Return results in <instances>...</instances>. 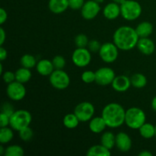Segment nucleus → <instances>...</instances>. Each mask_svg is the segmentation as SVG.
<instances>
[{"label":"nucleus","instance_id":"nucleus-46","mask_svg":"<svg viewBox=\"0 0 156 156\" xmlns=\"http://www.w3.org/2000/svg\"><path fill=\"white\" fill-rule=\"evenodd\" d=\"M94 1L97 2H98V3H101V2H103L105 0H94Z\"/></svg>","mask_w":156,"mask_h":156},{"label":"nucleus","instance_id":"nucleus-11","mask_svg":"<svg viewBox=\"0 0 156 156\" xmlns=\"http://www.w3.org/2000/svg\"><path fill=\"white\" fill-rule=\"evenodd\" d=\"M95 82L101 86L111 85L116 77L115 73L110 67H102L95 72Z\"/></svg>","mask_w":156,"mask_h":156},{"label":"nucleus","instance_id":"nucleus-28","mask_svg":"<svg viewBox=\"0 0 156 156\" xmlns=\"http://www.w3.org/2000/svg\"><path fill=\"white\" fill-rule=\"evenodd\" d=\"M20 62L22 67L27 69H32L37 66V59L34 56L30 54H24L21 56Z\"/></svg>","mask_w":156,"mask_h":156},{"label":"nucleus","instance_id":"nucleus-18","mask_svg":"<svg viewBox=\"0 0 156 156\" xmlns=\"http://www.w3.org/2000/svg\"><path fill=\"white\" fill-rule=\"evenodd\" d=\"M49 9L54 14H61L66 12L69 8V0H50Z\"/></svg>","mask_w":156,"mask_h":156},{"label":"nucleus","instance_id":"nucleus-4","mask_svg":"<svg viewBox=\"0 0 156 156\" xmlns=\"http://www.w3.org/2000/svg\"><path fill=\"white\" fill-rule=\"evenodd\" d=\"M32 121V116L29 111L26 110H18L10 117V125L9 126L15 131H20L24 128L30 126Z\"/></svg>","mask_w":156,"mask_h":156},{"label":"nucleus","instance_id":"nucleus-12","mask_svg":"<svg viewBox=\"0 0 156 156\" xmlns=\"http://www.w3.org/2000/svg\"><path fill=\"white\" fill-rule=\"evenodd\" d=\"M101 11V6L98 2L94 0H88L81 9V14L84 19L92 20L98 16Z\"/></svg>","mask_w":156,"mask_h":156},{"label":"nucleus","instance_id":"nucleus-26","mask_svg":"<svg viewBox=\"0 0 156 156\" xmlns=\"http://www.w3.org/2000/svg\"><path fill=\"white\" fill-rule=\"evenodd\" d=\"M139 131L141 136L145 139H152L155 136V126L152 123H145L139 129Z\"/></svg>","mask_w":156,"mask_h":156},{"label":"nucleus","instance_id":"nucleus-40","mask_svg":"<svg viewBox=\"0 0 156 156\" xmlns=\"http://www.w3.org/2000/svg\"><path fill=\"white\" fill-rule=\"evenodd\" d=\"M6 39V33L3 27H0V45L2 46Z\"/></svg>","mask_w":156,"mask_h":156},{"label":"nucleus","instance_id":"nucleus-1","mask_svg":"<svg viewBox=\"0 0 156 156\" xmlns=\"http://www.w3.org/2000/svg\"><path fill=\"white\" fill-rule=\"evenodd\" d=\"M139 37L135 28L130 26L118 27L113 35V41L119 50L127 51L136 47Z\"/></svg>","mask_w":156,"mask_h":156},{"label":"nucleus","instance_id":"nucleus-14","mask_svg":"<svg viewBox=\"0 0 156 156\" xmlns=\"http://www.w3.org/2000/svg\"><path fill=\"white\" fill-rule=\"evenodd\" d=\"M112 88L118 92H124L126 91L131 86L130 79L124 75L117 76L114 78L112 84Z\"/></svg>","mask_w":156,"mask_h":156},{"label":"nucleus","instance_id":"nucleus-21","mask_svg":"<svg viewBox=\"0 0 156 156\" xmlns=\"http://www.w3.org/2000/svg\"><path fill=\"white\" fill-rule=\"evenodd\" d=\"M111 155V150L101 144L91 146L87 152L88 156H110Z\"/></svg>","mask_w":156,"mask_h":156},{"label":"nucleus","instance_id":"nucleus-8","mask_svg":"<svg viewBox=\"0 0 156 156\" xmlns=\"http://www.w3.org/2000/svg\"><path fill=\"white\" fill-rule=\"evenodd\" d=\"M94 111V107L92 104L88 101H83L75 108L74 114L77 116L80 122H87L93 118Z\"/></svg>","mask_w":156,"mask_h":156},{"label":"nucleus","instance_id":"nucleus-17","mask_svg":"<svg viewBox=\"0 0 156 156\" xmlns=\"http://www.w3.org/2000/svg\"><path fill=\"white\" fill-rule=\"evenodd\" d=\"M36 69L37 73L44 76H50V74L55 70L52 61L47 59H43L40 60L37 63Z\"/></svg>","mask_w":156,"mask_h":156},{"label":"nucleus","instance_id":"nucleus-31","mask_svg":"<svg viewBox=\"0 0 156 156\" xmlns=\"http://www.w3.org/2000/svg\"><path fill=\"white\" fill-rule=\"evenodd\" d=\"M18 133H19V136L21 140L24 142L30 141L33 138L34 133L31 128H30V126L24 128L21 130L18 131Z\"/></svg>","mask_w":156,"mask_h":156},{"label":"nucleus","instance_id":"nucleus-39","mask_svg":"<svg viewBox=\"0 0 156 156\" xmlns=\"http://www.w3.org/2000/svg\"><path fill=\"white\" fill-rule=\"evenodd\" d=\"M8 18V14L3 8L0 9V24H3L6 21Z\"/></svg>","mask_w":156,"mask_h":156},{"label":"nucleus","instance_id":"nucleus-44","mask_svg":"<svg viewBox=\"0 0 156 156\" xmlns=\"http://www.w3.org/2000/svg\"><path fill=\"white\" fill-rule=\"evenodd\" d=\"M5 149H4L3 146H0V155H5Z\"/></svg>","mask_w":156,"mask_h":156},{"label":"nucleus","instance_id":"nucleus-7","mask_svg":"<svg viewBox=\"0 0 156 156\" xmlns=\"http://www.w3.org/2000/svg\"><path fill=\"white\" fill-rule=\"evenodd\" d=\"M119 48L113 43H105L102 44L99 50V56L102 61L106 63H112L118 57Z\"/></svg>","mask_w":156,"mask_h":156},{"label":"nucleus","instance_id":"nucleus-10","mask_svg":"<svg viewBox=\"0 0 156 156\" xmlns=\"http://www.w3.org/2000/svg\"><path fill=\"white\" fill-rule=\"evenodd\" d=\"M6 93L7 95L11 100L18 101H21L25 97L26 95V88L24 84L15 81L12 83L9 84L6 88Z\"/></svg>","mask_w":156,"mask_h":156},{"label":"nucleus","instance_id":"nucleus-29","mask_svg":"<svg viewBox=\"0 0 156 156\" xmlns=\"http://www.w3.org/2000/svg\"><path fill=\"white\" fill-rule=\"evenodd\" d=\"M24 155V149L18 145H12L5 149V156H22Z\"/></svg>","mask_w":156,"mask_h":156},{"label":"nucleus","instance_id":"nucleus-9","mask_svg":"<svg viewBox=\"0 0 156 156\" xmlns=\"http://www.w3.org/2000/svg\"><path fill=\"white\" fill-rule=\"evenodd\" d=\"M73 63L78 67L83 68L87 66L91 61V53L88 48H79L74 50L72 55Z\"/></svg>","mask_w":156,"mask_h":156},{"label":"nucleus","instance_id":"nucleus-42","mask_svg":"<svg viewBox=\"0 0 156 156\" xmlns=\"http://www.w3.org/2000/svg\"><path fill=\"white\" fill-rule=\"evenodd\" d=\"M139 155L140 156H152V152H149L148 150H143V151H142L141 152H140V153H139Z\"/></svg>","mask_w":156,"mask_h":156},{"label":"nucleus","instance_id":"nucleus-22","mask_svg":"<svg viewBox=\"0 0 156 156\" xmlns=\"http://www.w3.org/2000/svg\"><path fill=\"white\" fill-rule=\"evenodd\" d=\"M15 81L21 82V83L25 84L27 82L30 81L31 79V72H30V69L24 68V67H21V68L18 69L15 72Z\"/></svg>","mask_w":156,"mask_h":156},{"label":"nucleus","instance_id":"nucleus-43","mask_svg":"<svg viewBox=\"0 0 156 156\" xmlns=\"http://www.w3.org/2000/svg\"><path fill=\"white\" fill-rule=\"evenodd\" d=\"M152 108L156 112V96L152 100Z\"/></svg>","mask_w":156,"mask_h":156},{"label":"nucleus","instance_id":"nucleus-3","mask_svg":"<svg viewBox=\"0 0 156 156\" xmlns=\"http://www.w3.org/2000/svg\"><path fill=\"white\" fill-rule=\"evenodd\" d=\"M146 114L140 108L133 107L126 111L125 123L130 129H139L146 123Z\"/></svg>","mask_w":156,"mask_h":156},{"label":"nucleus","instance_id":"nucleus-6","mask_svg":"<svg viewBox=\"0 0 156 156\" xmlns=\"http://www.w3.org/2000/svg\"><path fill=\"white\" fill-rule=\"evenodd\" d=\"M49 80L53 88L58 90H64L70 84L69 75L62 69H55L49 76Z\"/></svg>","mask_w":156,"mask_h":156},{"label":"nucleus","instance_id":"nucleus-32","mask_svg":"<svg viewBox=\"0 0 156 156\" xmlns=\"http://www.w3.org/2000/svg\"><path fill=\"white\" fill-rule=\"evenodd\" d=\"M52 62H53L55 69H63L64 67L66 66V63L65 58L59 55L54 56Z\"/></svg>","mask_w":156,"mask_h":156},{"label":"nucleus","instance_id":"nucleus-13","mask_svg":"<svg viewBox=\"0 0 156 156\" xmlns=\"http://www.w3.org/2000/svg\"><path fill=\"white\" fill-rule=\"evenodd\" d=\"M116 146L120 152H129L132 148V140L126 133H119L116 135Z\"/></svg>","mask_w":156,"mask_h":156},{"label":"nucleus","instance_id":"nucleus-37","mask_svg":"<svg viewBox=\"0 0 156 156\" xmlns=\"http://www.w3.org/2000/svg\"><path fill=\"white\" fill-rule=\"evenodd\" d=\"M14 112H15V110H14V107L12 104L9 103V102H5L3 104L2 106V113H4V114L11 117V115Z\"/></svg>","mask_w":156,"mask_h":156},{"label":"nucleus","instance_id":"nucleus-2","mask_svg":"<svg viewBox=\"0 0 156 156\" xmlns=\"http://www.w3.org/2000/svg\"><path fill=\"white\" fill-rule=\"evenodd\" d=\"M126 111L117 103H110L102 110L101 117L110 128H118L125 123Z\"/></svg>","mask_w":156,"mask_h":156},{"label":"nucleus","instance_id":"nucleus-47","mask_svg":"<svg viewBox=\"0 0 156 156\" xmlns=\"http://www.w3.org/2000/svg\"><path fill=\"white\" fill-rule=\"evenodd\" d=\"M155 136L156 137V125L155 126Z\"/></svg>","mask_w":156,"mask_h":156},{"label":"nucleus","instance_id":"nucleus-16","mask_svg":"<svg viewBox=\"0 0 156 156\" xmlns=\"http://www.w3.org/2000/svg\"><path fill=\"white\" fill-rule=\"evenodd\" d=\"M104 16L108 20H114L121 15L120 5L116 2L108 3L103 10Z\"/></svg>","mask_w":156,"mask_h":156},{"label":"nucleus","instance_id":"nucleus-36","mask_svg":"<svg viewBox=\"0 0 156 156\" xmlns=\"http://www.w3.org/2000/svg\"><path fill=\"white\" fill-rule=\"evenodd\" d=\"M2 79L5 83L7 85L12 83L15 81V73H12L11 71H5L2 74Z\"/></svg>","mask_w":156,"mask_h":156},{"label":"nucleus","instance_id":"nucleus-27","mask_svg":"<svg viewBox=\"0 0 156 156\" xmlns=\"http://www.w3.org/2000/svg\"><path fill=\"white\" fill-rule=\"evenodd\" d=\"M12 128H9L8 126L1 127L0 129V143L2 144H6L12 141L13 139L14 133Z\"/></svg>","mask_w":156,"mask_h":156},{"label":"nucleus","instance_id":"nucleus-5","mask_svg":"<svg viewBox=\"0 0 156 156\" xmlns=\"http://www.w3.org/2000/svg\"><path fill=\"white\" fill-rule=\"evenodd\" d=\"M142 6L138 2L134 0H125L120 4L121 15L125 20L134 21L142 14Z\"/></svg>","mask_w":156,"mask_h":156},{"label":"nucleus","instance_id":"nucleus-23","mask_svg":"<svg viewBox=\"0 0 156 156\" xmlns=\"http://www.w3.org/2000/svg\"><path fill=\"white\" fill-rule=\"evenodd\" d=\"M101 144L111 150L116 146V136L111 132L104 133L101 138Z\"/></svg>","mask_w":156,"mask_h":156},{"label":"nucleus","instance_id":"nucleus-34","mask_svg":"<svg viewBox=\"0 0 156 156\" xmlns=\"http://www.w3.org/2000/svg\"><path fill=\"white\" fill-rule=\"evenodd\" d=\"M101 47V44L97 41V40H91V41H89L88 42V50H89L91 53H98L99 50H100Z\"/></svg>","mask_w":156,"mask_h":156},{"label":"nucleus","instance_id":"nucleus-38","mask_svg":"<svg viewBox=\"0 0 156 156\" xmlns=\"http://www.w3.org/2000/svg\"><path fill=\"white\" fill-rule=\"evenodd\" d=\"M10 125V117L7 114L2 113L0 114V126L1 127H5Z\"/></svg>","mask_w":156,"mask_h":156},{"label":"nucleus","instance_id":"nucleus-15","mask_svg":"<svg viewBox=\"0 0 156 156\" xmlns=\"http://www.w3.org/2000/svg\"><path fill=\"white\" fill-rule=\"evenodd\" d=\"M136 47L141 53L144 55L152 54L155 50V45L153 41L149 37H141L137 42Z\"/></svg>","mask_w":156,"mask_h":156},{"label":"nucleus","instance_id":"nucleus-45","mask_svg":"<svg viewBox=\"0 0 156 156\" xmlns=\"http://www.w3.org/2000/svg\"><path fill=\"white\" fill-rule=\"evenodd\" d=\"M112 1L114 2H116V3H117V4L120 5V4H122V3H123L125 0H112Z\"/></svg>","mask_w":156,"mask_h":156},{"label":"nucleus","instance_id":"nucleus-24","mask_svg":"<svg viewBox=\"0 0 156 156\" xmlns=\"http://www.w3.org/2000/svg\"><path fill=\"white\" fill-rule=\"evenodd\" d=\"M131 85L136 88H143L147 85V79L142 73H136L130 78Z\"/></svg>","mask_w":156,"mask_h":156},{"label":"nucleus","instance_id":"nucleus-33","mask_svg":"<svg viewBox=\"0 0 156 156\" xmlns=\"http://www.w3.org/2000/svg\"><path fill=\"white\" fill-rule=\"evenodd\" d=\"M82 80L85 83L89 84L92 83V82H95L96 76H95V72L92 71H85L82 74Z\"/></svg>","mask_w":156,"mask_h":156},{"label":"nucleus","instance_id":"nucleus-19","mask_svg":"<svg viewBox=\"0 0 156 156\" xmlns=\"http://www.w3.org/2000/svg\"><path fill=\"white\" fill-rule=\"evenodd\" d=\"M107 126H108L102 117H93L89 121V129L94 133H101Z\"/></svg>","mask_w":156,"mask_h":156},{"label":"nucleus","instance_id":"nucleus-25","mask_svg":"<svg viewBox=\"0 0 156 156\" xmlns=\"http://www.w3.org/2000/svg\"><path fill=\"white\" fill-rule=\"evenodd\" d=\"M63 125L67 129H75L79 126V123H80L77 116L73 113V114H68L64 117L62 120Z\"/></svg>","mask_w":156,"mask_h":156},{"label":"nucleus","instance_id":"nucleus-30","mask_svg":"<svg viewBox=\"0 0 156 156\" xmlns=\"http://www.w3.org/2000/svg\"><path fill=\"white\" fill-rule=\"evenodd\" d=\"M89 40L84 34H79L75 37V44L79 48H85L88 46Z\"/></svg>","mask_w":156,"mask_h":156},{"label":"nucleus","instance_id":"nucleus-35","mask_svg":"<svg viewBox=\"0 0 156 156\" xmlns=\"http://www.w3.org/2000/svg\"><path fill=\"white\" fill-rule=\"evenodd\" d=\"M85 2L84 0H69V8L73 10H79L82 9Z\"/></svg>","mask_w":156,"mask_h":156},{"label":"nucleus","instance_id":"nucleus-41","mask_svg":"<svg viewBox=\"0 0 156 156\" xmlns=\"http://www.w3.org/2000/svg\"><path fill=\"white\" fill-rule=\"evenodd\" d=\"M7 58V50L1 46L0 47V60L3 61Z\"/></svg>","mask_w":156,"mask_h":156},{"label":"nucleus","instance_id":"nucleus-20","mask_svg":"<svg viewBox=\"0 0 156 156\" xmlns=\"http://www.w3.org/2000/svg\"><path fill=\"white\" fill-rule=\"evenodd\" d=\"M139 37H149L153 31V25L149 21L140 23L135 28Z\"/></svg>","mask_w":156,"mask_h":156}]
</instances>
